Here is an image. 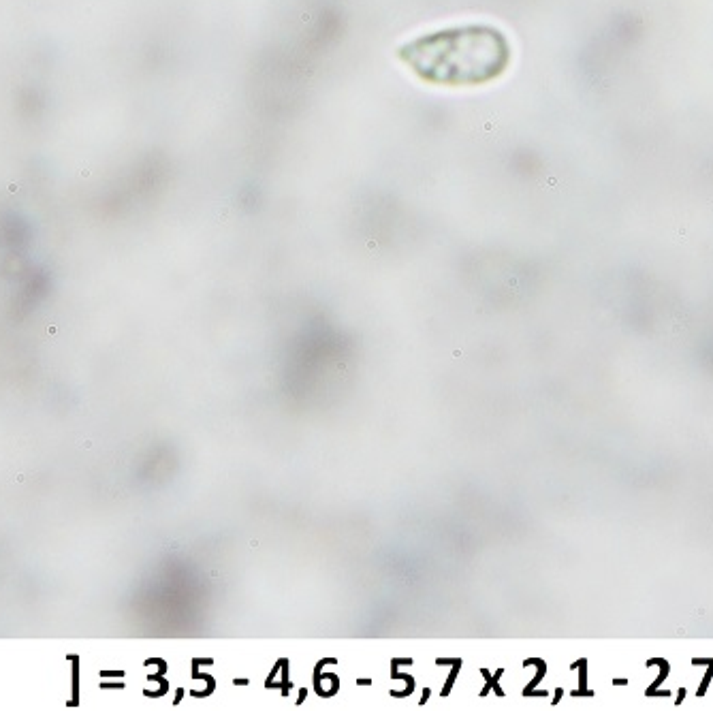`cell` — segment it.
<instances>
[{"label":"cell","mask_w":713,"mask_h":711,"mask_svg":"<svg viewBox=\"0 0 713 711\" xmlns=\"http://www.w3.org/2000/svg\"><path fill=\"white\" fill-rule=\"evenodd\" d=\"M399 60L433 85H482L510 62L506 34L489 23H463L423 32L397 49Z\"/></svg>","instance_id":"cell-1"}]
</instances>
